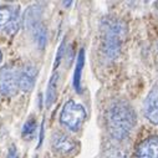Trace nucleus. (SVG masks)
I'll return each mask as SVG.
<instances>
[{"instance_id":"f257e3e1","label":"nucleus","mask_w":158,"mask_h":158,"mask_svg":"<svg viewBox=\"0 0 158 158\" xmlns=\"http://www.w3.org/2000/svg\"><path fill=\"white\" fill-rule=\"evenodd\" d=\"M136 125V113L123 100L112 102L106 112V126L110 136L116 141L126 139Z\"/></svg>"},{"instance_id":"f03ea898","label":"nucleus","mask_w":158,"mask_h":158,"mask_svg":"<svg viewBox=\"0 0 158 158\" xmlns=\"http://www.w3.org/2000/svg\"><path fill=\"white\" fill-rule=\"evenodd\" d=\"M126 32V25L121 20L107 18L102 21V51L108 60L120 55Z\"/></svg>"},{"instance_id":"7ed1b4c3","label":"nucleus","mask_w":158,"mask_h":158,"mask_svg":"<svg viewBox=\"0 0 158 158\" xmlns=\"http://www.w3.org/2000/svg\"><path fill=\"white\" fill-rule=\"evenodd\" d=\"M86 110L81 103L75 101H67L61 111L60 122L72 132H76L81 128L82 123L86 120Z\"/></svg>"},{"instance_id":"20e7f679","label":"nucleus","mask_w":158,"mask_h":158,"mask_svg":"<svg viewBox=\"0 0 158 158\" xmlns=\"http://www.w3.org/2000/svg\"><path fill=\"white\" fill-rule=\"evenodd\" d=\"M19 90V70L13 66H4L0 70V94L13 97Z\"/></svg>"},{"instance_id":"39448f33","label":"nucleus","mask_w":158,"mask_h":158,"mask_svg":"<svg viewBox=\"0 0 158 158\" xmlns=\"http://www.w3.org/2000/svg\"><path fill=\"white\" fill-rule=\"evenodd\" d=\"M19 25V6L0 5V31L14 35Z\"/></svg>"},{"instance_id":"423d86ee","label":"nucleus","mask_w":158,"mask_h":158,"mask_svg":"<svg viewBox=\"0 0 158 158\" xmlns=\"http://www.w3.org/2000/svg\"><path fill=\"white\" fill-rule=\"evenodd\" d=\"M143 112L146 118L153 125H158V85H156L144 100Z\"/></svg>"},{"instance_id":"0eeeda50","label":"nucleus","mask_w":158,"mask_h":158,"mask_svg":"<svg viewBox=\"0 0 158 158\" xmlns=\"http://www.w3.org/2000/svg\"><path fill=\"white\" fill-rule=\"evenodd\" d=\"M136 158H158V136L144 138L136 149Z\"/></svg>"},{"instance_id":"6e6552de","label":"nucleus","mask_w":158,"mask_h":158,"mask_svg":"<svg viewBox=\"0 0 158 158\" xmlns=\"http://www.w3.org/2000/svg\"><path fill=\"white\" fill-rule=\"evenodd\" d=\"M51 146L55 152L65 156V154L71 153L76 148V142L71 137L57 132V133H54V136L51 138Z\"/></svg>"},{"instance_id":"1a4fd4ad","label":"nucleus","mask_w":158,"mask_h":158,"mask_svg":"<svg viewBox=\"0 0 158 158\" xmlns=\"http://www.w3.org/2000/svg\"><path fill=\"white\" fill-rule=\"evenodd\" d=\"M36 69L32 65H25L19 70V89L23 92H30L34 89L36 80Z\"/></svg>"},{"instance_id":"9d476101","label":"nucleus","mask_w":158,"mask_h":158,"mask_svg":"<svg viewBox=\"0 0 158 158\" xmlns=\"http://www.w3.org/2000/svg\"><path fill=\"white\" fill-rule=\"evenodd\" d=\"M27 30L31 32L36 45L40 49H44L46 45V40H48V31H46V27L43 25V23L37 21L34 25H31Z\"/></svg>"},{"instance_id":"9b49d317","label":"nucleus","mask_w":158,"mask_h":158,"mask_svg":"<svg viewBox=\"0 0 158 158\" xmlns=\"http://www.w3.org/2000/svg\"><path fill=\"white\" fill-rule=\"evenodd\" d=\"M84 64H85V51L84 49L80 50L76 61V67L73 72V87L77 92H81V75L84 70Z\"/></svg>"},{"instance_id":"f8f14e48","label":"nucleus","mask_w":158,"mask_h":158,"mask_svg":"<svg viewBox=\"0 0 158 158\" xmlns=\"http://www.w3.org/2000/svg\"><path fill=\"white\" fill-rule=\"evenodd\" d=\"M57 80H59V73H54L50 78V82L46 90V106L50 107L54 101L56 100V92H57Z\"/></svg>"},{"instance_id":"ddd939ff","label":"nucleus","mask_w":158,"mask_h":158,"mask_svg":"<svg viewBox=\"0 0 158 158\" xmlns=\"http://www.w3.org/2000/svg\"><path fill=\"white\" fill-rule=\"evenodd\" d=\"M35 131H36V121L34 118H29V120L24 123L23 126V138L25 139H31L35 135Z\"/></svg>"},{"instance_id":"4468645a","label":"nucleus","mask_w":158,"mask_h":158,"mask_svg":"<svg viewBox=\"0 0 158 158\" xmlns=\"http://www.w3.org/2000/svg\"><path fill=\"white\" fill-rule=\"evenodd\" d=\"M103 158H127V153L122 148L111 147V148L105 151Z\"/></svg>"},{"instance_id":"2eb2a0df","label":"nucleus","mask_w":158,"mask_h":158,"mask_svg":"<svg viewBox=\"0 0 158 158\" xmlns=\"http://www.w3.org/2000/svg\"><path fill=\"white\" fill-rule=\"evenodd\" d=\"M6 158H19V154H18V149L15 146H10L9 147V152H8V157Z\"/></svg>"},{"instance_id":"dca6fc26","label":"nucleus","mask_w":158,"mask_h":158,"mask_svg":"<svg viewBox=\"0 0 158 158\" xmlns=\"http://www.w3.org/2000/svg\"><path fill=\"white\" fill-rule=\"evenodd\" d=\"M2 59H3V55H2V51H0V62H2Z\"/></svg>"},{"instance_id":"f3484780","label":"nucleus","mask_w":158,"mask_h":158,"mask_svg":"<svg viewBox=\"0 0 158 158\" xmlns=\"http://www.w3.org/2000/svg\"><path fill=\"white\" fill-rule=\"evenodd\" d=\"M157 10H158V3H157Z\"/></svg>"},{"instance_id":"a211bd4d","label":"nucleus","mask_w":158,"mask_h":158,"mask_svg":"<svg viewBox=\"0 0 158 158\" xmlns=\"http://www.w3.org/2000/svg\"><path fill=\"white\" fill-rule=\"evenodd\" d=\"M157 49H158V44H157Z\"/></svg>"}]
</instances>
